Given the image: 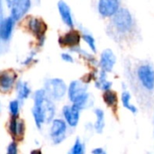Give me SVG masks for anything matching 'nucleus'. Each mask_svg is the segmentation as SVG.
<instances>
[{
    "label": "nucleus",
    "mask_w": 154,
    "mask_h": 154,
    "mask_svg": "<svg viewBox=\"0 0 154 154\" xmlns=\"http://www.w3.org/2000/svg\"><path fill=\"white\" fill-rule=\"evenodd\" d=\"M55 115V106L44 89H39L34 95L32 116L36 126L41 129L44 123H50Z\"/></svg>",
    "instance_id": "nucleus-1"
},
{
    "label": "nucleus",
    "mask_w": 154,
    "mask_h": 154,
    "mask_svg": "<svg viewBox=\"0 0 154 154\" xmlns=\"http://www.w3.org/2000/svg\"><path fill=\"white\" fill-rule=\"evenodd\" d=\"M134 20L132 14L125 8H120L112 16L109 26V33L115 39H126L134 32Z\"/></svg>",
    "instance_id": "nucleus-2"
},
{
    "label": "nucleus",
    "mask_w": 154,
    "mask_h": 154,
    "mask_svg": "<svg viewBox=\"0 0 154 154\" xmlns=\"http://www.w3.org/2000/svg\"><path fill=\"white\" fill-rule=\"evenodd\" d=\"M68 94L69 98L73 105L77 106L80 109L87 106L89 95L88 93L87 85L85 82H80L78 80L71 81L68 88Z\"/></svg>",
    "instance_id": "nucleus-3"
},
{
    "label": "nucleus",
    "mask_w": 154,
    "mask_h": 154,
    "mask_svg": "<svg viewBox=\"0 0 154 154\" xmlns=\"http://www.w3.org/2000/svg\"><path fill=\"white\" fill-rule=\"evenodd\" d=\"M44 90L51 100H60L67 92V86L60 79H51L45 82Z\"/></svg>",
    "instance_id": "nucleus-4"
},
{
    "label": "nucleus",
    "mask_w": 154,
    "mask_h": 154,
    "mask_svg": "<svg viewBox=\"0 0 154 154\" xmlns=\"http://www.w3.org/2000/svg\"><path fill=\"white\" fill-rule=\"evenodd\" d=\"M136 76L142 88L148 92L154 90V69L148 63L142 64L138 67Z\"/></svg>",
    "instance_id": "nucleus-5"
},
{
    "label": "nucleus",
    "mask_w": 154,
    "mask_h": 154,
    "mask_svg": "<svg viewBox=\"0 0 154 154\" xmlns=\"http://www.w3.org/2000/svg\"><path fill=\"white\" fill-rule=\"evenodd\" d=\"M28 28L31 32L37 38L39 45L42 46L45 40V32L47 31V25L45 22L41 18L33 17L29 21Z\"/></svg>",
    "instance_id": "nucleus-6"
},
{
    "label": "nucleus",
    "mask_w": 154,
    "mask_h": 154,
    "mask_svg": "<svg viewBox=\"0 0 154 154\" xmlns=\"http://www.w3.org/2000/svg\"><path fill=\"white\" fill-rule=\"evenodd\" d=\"M67 125L62 119H55L52 121L51 127V137L54 144H59L66 138Z\"/></svg>",
    "instance_id": "nucleus-7"
},
{
    "label": "nucleus",
    "mask_w": 154,
    "mask_h": 154,
    "mask_svg": "<svg viewBox=\"0 0 154 154\" xmlns=\"http://www.w3.org/2000/svg\"><path fill=\"white\" fill-rule=\"evenodd\" d=\"M98 13L103 17H112L120 9V0H98Z\"/></svg>",
    "instance_id": "nucleus-8"
},
{
    "label": "nucleus",
    "mask_w": 154,
    "mask_h": 154,
    "mask_svg": "<svg viewBox=\"0 0 154 154\" xmlns=\"http://www.w3.org/2000/svg\"><path fill=\"white\" fill-rule=\"evenodd\" d=\"M80 40H81L80 33L76 30H71L67 33H65L64 35L60 36L58 42L61 47H69L74 49L79 45Z\"/></svg>",
    "instance_id": "nucleus-9"
},
{
    "label": "nucleus",
    "mask_w": 154,
    "mask_h": 154,
    "mask_svg": "<svg viewBox=\"0 0 154 154\" xmlns=\"http://www.w3.org/2000/svg\"><path fill=\"white\" fill-rule=\"evenodd\" d=\"M80 108L75 105L65 106L62 109V115L70 127H76L79 121Z\"/></svg>",
    "instance_id": "nucleus-10"
},
{
    "label": "nucleus",
    "mask_w": 154,
    "mask_h": 154,
    "mask_svg": "<svg viewBox=\"0 0 154 154\" xmlns=\"http://www.w3.org/2000/svg\"><path fill=\"white\" fill-rule=\"evenodd\" d=\"M9 133L12 138L16 141H22L24 134V123L18 119V116H12L9 123Z\"/></svg>",
    "instance_id": "nucleus-11"
},
{
    "label": "nucleus",
    "mask_w": 154,
    "mask_h": 154,
    "mask_svg": "<svg viewBox=\"0 0 154 154\" xmlns=\"http://www.w3.org/2000/svg\"><path fill=\"white\" fill-rule=\"evenodd\" d=\"M31 5V0H16L11 7V16L15 21H19L29 11Z\"/></svg>",
    "instance_id": "nucleus-12"
},
{
    "label": "nucleus",
    "mask_w": 154,
    "mask_h": 154,
    "mask_svg": "<svg viewBox=\"0 0 154 154\" xmlns=\"http://www.w3.org/2000/svg\"><path fill=\"white\" fill-rule=\"evenodd\" d=\"M17 79V74L12 70H5L1 73L0 77V87L3 92H7L12 89Z\"/></svg>",
    "instance_id": "nucleus-13"
},
{
    "label": "nucleus",
    "mask_w": 154,
    "mask_h": 154,
    "mask_svg": "<svg viewBox=\"0 0 154 154\" xmlns=\"http://www.w3.org/2000/svg\"><path fill=\"white\" fill-rule=\"evenodd\" d=\"M116 62V58L112 50L110 49H106L100 58L99 65L101 67V69L106 71V72H111L113 70V68Z\"/></svg>",
    "instance_id": "nucleus-14"
},
{
    "label": "nucleus",
    "mask_w": 154,
    "mask_h": 154,
    "mask_svg": "<svg viewBox=\"0 0 154 154\" xmlns=\"http://www.w3.org/2000/svg\"><path fill=\"white\" fill-rule=\"evenodd\" d=\"M15 22L16 21L12 16H9L5 20L2 19L0 24V38L3 42H7L10 39Z\"/></svg>",
    "instance_id": "nucleus-15"
},
{
    "label": "nucleus",
    "mask_w": 154,
    "mask_h": 154,
    "mask_svg": "<svg viewBox=\"0 0 154 154\" xmlns=\"http://www.w3.org/2000/svg\"><path fill=\"white\" fill-rule=\"evenodd\" d=\"M58 9H59V13L60 14V17H61L63 23L67 26L72 28L74 26V21H73L71 10H70L69 6L68 5V4L62 0H60L58 2Z\"/></svg>",
    "instance_id": "nucleus-16"
},
{
    "label": "nucleus",
    "mask_w": 154,
    "mask_h": 154,
    "mask_svg": "<svg viewBox=\"0 0 154 154\" xmlns=\"http://www.w3.org/2000/svg\"><path fill=\"white\" fill-rule=\"evenodd\" d=\"M16 91H17V96L20 100H24L26 99L31 93L30 87L26 82L19 81L16 85Z\"/></svg>",
    "instance_id": "nucleus-17"
},
{
    "label": "nucleus",
    "mask_w": 154,
    "mask_h": 154,
    "mask_svg": "<svg viewBox=\"0 0 154 154\" xmlns=\"http://www.w3.org/2000/svg\"><path fill=\"white\" fill-rule=\"evenodd\" d=\"M103 99L108 107H115L117 105V94L111 89L105 91L103 94Z\"/></svg>",
    "instance_id": "nucleus-18"
},
{
    "label": "nucleus",
    "mask_w": 154,
    "mask_h": 154,
    "mask_svg": "<svg viewBox=\"0 0 154 154\" xmlns=\"http://www.w3.org/2000/svg\"><path fill=\"white\" fill-rule=\"evenodd\" d=\"M106 73H107L106 71L101 69V72L99 74L98 79L96 82V86L98 88H100V89H102L104 91L111 89V87H112V83L106 79Z\"/></svg>",
    "instance_id": "nucleus-19"
},
{
    "label": "nucleus",
    "mask_w": 154,
    "mask_h": 154,
    "mask_svg": "<svg viewBox=\"0 0 154 154\" xmlns=\"http://www.w3.org/2000/svg\"><path fill=\"white\" fill-rule=\"evenodd\" d=\"M95 115L97 116V121L94 125L95 130L97 134H102L105 128V114L101 109H96Z\"/></svg>",
    "instance_id": "nucleus-20"
},
{
    "label": "nucleus",
    "mask_w": 154,
    "mask_h": 154,
    "mask_svg": "<svg viewBox=\"0 0 154 154\" xmlns=\"http://www.w3.org/2000/svg\"><path fill=\"white\" fill-rule=\"evenodd\" d=\"M122 103H123V106L127 110L132 112L133 114L137 113V108L131 103V95H130L129 92L125 91V92L122 93Z\"/></svg>",
    "instance_id": "nucleus-21"
},
{
    "label": "nucleus",
    "mask_w": 154,
    "mask_h": 154,
    "mask_svg": "<svg viewBox=\"0 0 154 154\" xmlns=\"http://www.w3.org/2000/svg\"><path fill=\"white\" fill-rule=\"evenodd\" d=\"M70 153L72 154H82L84 153V144L81 143L79 138H77V140L75 141L71 150H70Z\"/></svg>",
    "instance_id": "nucleus-22"
},
{
    "label": "nucleus",
    "mask_w": 154,
    "mask_h": 154,
    "mask_svg": "<svg viewBox=\"0 0 154 154\" xmlns=\"http://www.w3.org/2000/svg\"><path fill=\"white\" fill-rule=\"evenodd\" d=\"M82 38L88 43V45L89 46V48L91 49V51L94 53H96L97 52V46H96V41L94 39V37L92 35H90V34L85 33V34H83Z\"/></svg>",
    "instance_id": "nucleus-23"
},
{
    "label": "nucleus",
    "mask_w": 154,
    "mask_h": 154,
    "mask_svg": "<svg viewBox=\"0 0 154 154\" xmlns=\"http://www.w3.org/2000/svg\"><path fill=\"white\" fill-rule=\"evenodd\" d=\"M9 110L12 116H18L19 114V101L13 100L9 104Z\"/></svg>",
    "instance_id": "nucleus-24"
},
{
    "label": "nucleus",
    "mask_w": 154,
    "mask_h": 154,
    "mask_svg": "<svg viewBox=\"0 0 154 154\" xmlns=\"http://www.w3.org/2000/svg\"><path fill=\"white\" fill-rule=\"evenodd\" d=\"M6 152L8 154H16L17 153V143L15 142L11 143L8 146H7V150Z\"/></svg>",
    "instance_id": "nucleus-25"
},
{
    "label": "nucleus",
    "mask_w": 154,
    "mask_h": 154,
    "mask_svg": "<svg viewBox=\"0 0 154 154\" xmlns=\"http://www.w3.org/2000/svg\"><path fill=\"white\" fill-rule=\"evenodd\" d=\"M61 59H62V60H64L66 62H69V63H72L74 61L73 57L69 53H62L61 54Z\"/></svg>",
    "instance_id": "nucleus-26"
},
{
    "label": "nucleus",
    "mask_w": 154,
    "mask_h": 154,
    "mask_svg": "<svg viewBox=\"0 0 154 154\" xmlns=\"http://www.w3.org/2000/svg\"><path fill=\"white\" fill-rule=\"evenodd\" d=\"M33 57H34V52H32V53L28 56V58L23 62V65H28V64L33 60Z\"/></svg>",
    "instance_id": "nucleus-27"
},
{
    "label": "nucleus",
    "mask_w": 154,
    "mask_h": 154,
    "mask_svg": "<svg viewBox=\"0 0 154 154\" xmlns=\"http://www.w3.org/2000/svg\"><path fill=\"white\" fill-rule=\"evenodd\" d=\"M92 153L94 154H105L106 152L102 149V148H96L92 151Z\"/></svg>",
    "instance_id": "nucleus-28"
},
{
    "label": "nucleus",
    "mask_w": 154,
    "mask_h": 154,
    "mask_svg": "<svg viewBox=\"0 0 154 154\" xmlns=\"http://www.w3.org/2000/svg\"><path fill=\"white\" fill-rule=\"evenodd\" d=\"M6 1V3H7V5L11 8L12 7V5L14 4V2L16 1V0H5Z\"/></svg>",
    "instance_id": "nucleus-29"
},
{
    "label": "nucleus",
    "mask_w": 154,
    "mask_h": 154,
    "mask_svg": "<svg viewBox=\"0 0 154 154\" xmlns=\"http://www.w3.org/2000/svg\"><path fill=\"white\" fill-rule=\"evenodd\" d=\"M35 152H40V153H42V152H41L40 150H39V151H36V150H35V151H32V153H35Z\"/></svg>",
    "instance_id": "nucleus-30"
}]
</instances>
